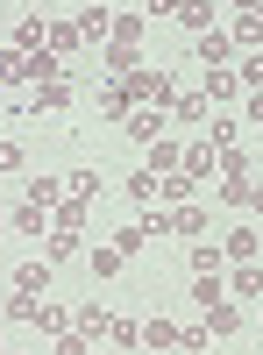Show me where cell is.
<instances>
[{
	"instance_id": "1",
	"label": "cell",
	"mask_w": 263,
	"mask_h": 355,
	"mask_svg": "<svg viewBox=\"0 0 263 355\" xmlns=\"http://www.w3.org/2000/svg\"><path fill=\"white\" fill-rule=\"evenodd\" d=\"M214 121V100L199 93V85H185L178 100H171V128H207Z\"/></svg>"
},
{
	"instance_id": "2",
	"label": "cell",
	"mask_w": 263,
	"mask_h": 355,
	"mask_svg": "<svg viewBox=\"0 0 263 355\" xmlns=\"http://www.w3.org/2000/svg\"><path fill=\"white\" fill-rule=\"evenodd\" d=\"M185 178H192V185H199V178H221V150H214L207 135L185 142Z\"/></svg>"
},
{
	"instance_id": "3",
	"label": "cell",
	"mask_w": 263,
	"mask_h": 355,
	"mask_svg": "<svg viewBox=\"0 0 263 355\" xmlns=\"http://www.w3.org/2000/svg\"><path fill=\"white\" fill-rule=\"evenodd\" d=\"M214 21H221V0H178V28L185 36H207Z\"/></svg>"
},
{
	"instance_id": "4",
	"label": "cell",
	"mask_w": 263,
	"mask_h": 355,
	"mask_svg": "<svg viewBox=\"0 0 263 355\" xmlns=\"http://www.w3.org/2000/svg\"><path fill=\"white\" fill-rule=\"evenodd\" d=\"M121 128H128L135 142H157V135L171 128V114H164V107H128V121H121Z\"/></svg>"
},
{
	"instance_id": "5",
	"label": "cell",
	"mask_w": 263,
	"mask_h": 355,
	"mask_svg": "<svg viewBox=\"0 0 263 355\" xmlns=\"http://www.w3.org/2000/svg\"><path fill=\"white\" fill-rule=\"evenodd\" d=\"M114 327V320H107V306L100 299H78V313H71V334H85V341H100Z\"/></svg>"
},
{
	"instance_id": "6",
	"label": "cell",
	"mask_w": 263,
	"mask_h": 355,
	"mask_svg": "<svg viewBox=\"0 0 263 355\" xmlns=\"http://www.w3.org/2000/svg\"><path fill=\"white\" fill-rule=\"evenodd\" d=\"M50 291V263H15V299H43Z\"/></svg>"
},
{
	"instance_id": "7",
	"label": "cell",
	"mask_w": 263,
	"mask_h": 355,
	"mask_svg": "<svg viewBox=\"0 0 263 355\" xmlns=\"http://www.w3.org/2000/svg\"><path fill=\"white\" fill-rule=\"evenodd\" d=\"M121 192H128V206H150V199L164 192V178H157L150 164H142V171H128V178H121Z\"/></svg>"
},
{
	"instance_id": "8",
	"label": "cell",
	"mask_w": 263,
	"mask_h": 355,
	"mask_svg": "<svg viewBox=\"0 0 263 355\" xmlns=\"http://www.w3.org/2000/svg\"><path fill=\"white\" fill-rule=\"evenodd\" d=\"M221 284H228V299H263V270H256V263H235Z\"/></svg>"
},
{
	"instance_id": "9",
	"label": "cell",
	"mask_w": 263,
	"mask_h": 355,
	"mask_svg": "<svg viewBox=\"0 0 263 355\" xmlns=\"http://www.w3.org/2000/svg\"><path fill=\"white\" fill-rule=\"evenodd\" d=\"M15 50H22V57H28V50H50V21H43V15H22V21H15Z\"/></svg>"
},
{
	"instance_id": "10",
	"label": "cell",
	"mask_w": 263,
	"mask_h": 355,
	"mask_svg": "<svg viewBox=\"0 0 263 355\" xmlns=\"http://www.w3.org/2000/svg\"><path fill=\"white\" fill-rule=\"evenodd\" d=\"M150 171H157V178H171V171H185V142H171V135H157V142H150Z\"/></svg>"
},
{
	"instance_id": "11",
	"label": "cell",
	"mask_w": 263,
	"mask_h": 355,
	"mask_svg": "<svg viewBox=\"0 0 263 355\" xmlns=\"http://www.w3.org/2000/svg\"><path fill=\"white\" fill-rule=\"evenodd\" d=\"M256 249H263V234H256L249 220H242V227H235V234L221 242V256H228V263H256Z\"/></svg>"
},
{
	"instance_id": "12",
	"label": "cell",
	"mask_w": 263,
	"mask_h": 355,
	"mask_svg": "<svg viewBox=\"0 0 263 355\" xmlns=\"http://www.w3.org/2000/svg\"><path fill=\"white\" fill-rule=\"evenodd\" d=\"M28 107H43V114H57V107H71V78H50V85H28Z\"/></svg>"
},
{
	"instance_id": "13",
	"label": "cell",
	"mask_w": 263,
	"mask_h": 355,
	"mask_svg": "<svg viewBox=\"0 0 263 355\" xmlns=\"http://www.w3.org/2000/svg\"><path fill=\"white\" fill-rule=\"evenodd\" d=\"M164 220H171V234H199V227H207V206H199V199H185V206H164Z\"/></svg>"
},
{
	"instance_id": "14",
	"label": "cell",
	"mask_w": 263,
	"mask_h": 355,
	"mask_svg": "<svg viewBox=\"0 0 263 355\" xmlns=\"http://www.w3.org/2000/svg\"><path fill=\"white\" fill-rule=\"evenodd\" d=\"M199 93H207L214 107H228V100H235V93H242V78H235V71H228V64H221V71H207V78H199Z\"/></svg>"
},
{
	"instance_id": "15",
	"label": "cell",
	"mask_w": 263,
	"mask_h": 355,
	"mask_svg": "<svg viewBox=\"0 0 263 355\" xmlns=\"http://www.w3.org/2000/svg\"><path fill=\"white\" fill-rule=\"evenodd\" d=\"M8 227H15V234H43V242H50V214H43V206H28V199L8 214Z\"/></svg>"
},
{
	"instance_id": "16",
	"label": "cell",
	"mask_w": 263,
	"mask_h": 355,
	"mask_svg": "<svg viewBox=\"0 0 263 355\" xmlns=\"http://www.w3.org/2000/svg\"><path fill=\"white\" fill-rule=\"evenodd\" d=\"M228 43L235 50H263V15H235L228 21Z\"/></svg>"
},
{
	"instance_id": "17",
	"label": "cell",
	"mask_w": 263,
	"mask_h": 355,
	"mask_svg": "<svg viewBox=\"0 0 263 355\" xmlns=\"http://www.w3.org/2000/svg\"><path fill=\"white\" fill-rule=\"evenodd\" d=\"M22 199H28V206H43V214H50V206L65 199V178H28V185H22Z\"/></svg>"
},
{
	"instance_id": "18",
	"label": "cell",
	"mask_w": 263,
	"mask_h": 355,
	"mask_svg": "<svg viewBox=\"0 0 263 355\" xmlns=\"http://www.w3.org/2000/svg\"><path fill=\"white\" fill-rule=\"evenodd\" d=\"M85 36H78V15H65V21H50V57H71Z\"/></svg>"
},
{
	"instance_id": "19",
	"label": "cell",
	"mask_w": 263,
	"mask_h": 355,
	"mask_svg": "<svg viewBox=\"0 0 263 355\" xmlns=\"http://www.w3.org/2000/svg\"><path fill=\"white\" fill-rule=\"evenodd\" d=\"M36 327H43L50 341H57V334H71V306H57V299H43V306H36Z\"/></svg>"
},
{
	"instance_id": "20",
	"label": "cell",
	"mask_w": 263,
	"mask_h": 355,
	"mask_svg": "<svg viewBox=\"0 0 263 355\" xmlns=\"http://www.w3.org/2000/svg\"><path fill=\"white\" fill-rule=\"evenodd\" d=\"M100 114H107L114 128L128 121V93H121V78H107V85H100Z\"/></svg>"
},
{
	"instance_id": "21",
	"label": "cell",
	"mask_w": 263,
	"mask_h": 355,
	"mask_svg": "<svg viewBox=\"0 0 263 355\" xmlns=\"http://www.w3.org/2000/svg\"><path fill=\"white\" fill-rule=\"evenodd\" d=\"M142 348H164V355H178V320H150V327H142Z\"/></svg>"
},
{
	"instance_id": "22",
	"label": "cell",
	"mask_w": 263,
	"mask_h": 355,
	"mask_svg": "<svg viewBox=\"0 0 263 355\" xmlns=\"http://www.w3.org/2000/svg\"><path fill=\"white\" fill-rule=\"evenodd\" d=\"M65 192H71V199H85V206H93V199H100V171H93V164H78V171L65 178Z\"/></svg>"
},
{
	"instance_id": "23",
	"label": "cell",
	"mask_w": 263,
	"mask_h": 355,
	"mask_svg": "<svg viewBox=\"0 0 263 355\" xmlns=\"http://www.w3.org/2000/svg\"><path fill=\"white\" fill-rule=\"evenodd\" d=\"M199 57H207V64L221 71L228 57H235V43H228V28H207V36H199Z\"/></svg>"
},
{
	"instance_id": "24",
	"label": "cell",
	"mask_w": 263,
	"mask_h": 355,
	"mask_svg": "<svg viewBox=\"0 0 263 355\" xmlns=\"http://www.w3.org/2000/svg\"><path fill=\"white\" fill-rule=\"evenodd\" d=\"M78 36H85V43L114 36V8H85V15H78Z\"/></svg>"
},
{
	"instance_id": "25",
	"label": "cell",
	"mask_w": 263,
	"mask_h": 355,
	"mask_svg": "<svg viewBox=\"0 0 263 355\" xmlns=\"http://www.w3.org/2000/svg\"><path fill=\"white\" fill-rule=\"evenodd\" d=\"M0 85H8V93H15V85H28V57L8 43V50H0Z\"/></svg>"
},
{
	"instance_id": "26",
	"label": "cell",
	"mask_w": 263,
	"mask_h": 355,
	"mask_svg": "<svg viewBox=\"0 0 263 355\" xmlns=\"http://www.w3.org/2000/svg\"><path fill=\"white\" fill-rule=\"evenodd\" d=\"M50 227H71V234H78V227H85V199H71V192H65V199L50 206Z\"/></svg>"
},
{
	"instance_id": "27",
	"label": "cell",
	"mask_w": 263,
	"mask_h": 355,
	"mask_svg": "<svg viewBox=\"0 0 263 355\" xmlns=\"http://www.w3.org/2000/svg\"><path fill=\"white\" fill-rule=\"evenodd\" d=\"M71 256H78V234H71V227H50V256H43V263L57 270V263H71Z\"/></svg>"
},
{
	"instance_id": "28",
	"label": "cell",
	"mask_w": 263,
	"mask_h": 355,
	"mask_svg": "<svg viewBox=\"0 0 263 355\" xmlns=\"http://www.w3.org/2000/svg\"><path fill=\"white\" fill-rule=\"evenodd\" d=\"M85 263H93V277H121V263H128V256H121V249L107 242V249H93V256H85Z\"/></svg>"
},
{
	"instance_id": "29",
	"label": "cell",
	"mask_w": 263,
	"mask_h": 355,
	"mask_svg": "<svg viewBox=\"0 0 263 355\" xmlns=\"http://www.w3.org/2000/svg\"><path fill=\"white\" fill-rule=\"evenodd\" d=\"M235 327H242V313L228 306V299H221V306H207V334H235Z\"/></svg>"
},
{
	"instance_id": "30",
	"label": "cell",
	"mask_w": 263,
	"mask_h": 355,
	"mask_svg": "<svg viewBox=\"0 0 263 355\" xmlns=\"http://www.w3.org/2000/svg\"><path fill=\"white\" fill-rule=\"evenodd\" d=\"M107 43H128V50H142V15H114V36Z\"/></svg>"
},
{
	"instance_id": "31",
	"label": "cell",
	"mask_w": 263,
	"mask_h": 355,
	"mask_svg": "<svg viewBox=\"0 0 263 355\" xmlns=\"http://www.w3.org/2000/svg\"><path fill=\"white\" fill-rule=\"evenodd\" d=\"M235 78L249 85V93H263V50H242V64H235Z\"/></svg>"
},
{
	"instance_id": "32",
	"label": "cell",
	"mask_w": 263,
	"mask_h": 355,
	"mask_svg": "<svg viewBox=\"0 0 263 355\" xmlns=\"http://www.w3.org/2000/svg\"><path fill=\"white\" fill-rule=\"evenodd\" d=\"M157 199H164V206H185V199H192V178H185V171H171V178H164V192H157Z\"/></svg>"
},
{
	"instance_id": "33",
	"label": "cell",
	"mask_w": 263,
	"mask_h": 355,
	"mask_svg": "<svg viewBox=\"0 0 263 355\" xmlns=\"http://www.w3.org/2000/svg\"><path fill=\"white\" fill-rule=\"evenodd\" d=\"M192 277H221V249H214V242L192 249Z\"/></svg>"
},
{
	"instance_id": "34",
	"label": "cell",
	"mask_w": 263,
	"mask_h": 355,
	"mask_svg": "<svg viewBox=\"0 0 263 355\" xmlns=\"http://www.w3.org/2000/svg\"><path fill=\"white\" fill-rule=\"evenodd\" d=\"M221 299H228L221 277H192V306H221Z\"/></svg>"
},
{
	"instance_id": "35",
	"label": "cell",
	"mask_w": 263,
	"mask_h": 355,
	"mask_svg": "<svg viewBox=\"0 0 263 355\" xmlns=\"http://www.w3.org/2000/svg\"><path fill=\"white\" fill-rule=\"evenodd\" d=\"M221 178H249V150H242V142H228V150H221Z\"/></svg>"
},
{
	"instance_id": "36",
	"label": "cell",
	"mask_w": 263,
	"mask_h": 355,
	"mask_svg": "<svg viewBox=\"0 0 263 355\" xmlns=\"http://www.w3.org/2000/svg\"><path fill=\"white\" fill-rule=\"evenodd\" d=\"M107 341H114V348H142V327H135V320H114Z\"/></svg>"
},
{
	"instance_id": "37",
	"label": "cell",
	"mask_w": 263,
	"mask_h": 355,
	"mask_svg": "<svg viewBox=\"0 0 263 355\" xmlns=\"http://www.w3.org/2000/svg\"><path fill=\"white\" fill-rule=\"evenodd\" d=\"M207 341H214V334H207V320H199V327H178V355H199Z\"/></svg>"
},
{
	"instance_id": "38",
	"label": "cell",
	"mask_w": 263,
	"mask_h": 355,
	"mask_svg": "<svg viewBox=\"0 0 263 355\" xmlns=\"http://www.w3.org/2000/svg\"><path fill=\"white\" fill-rule=\"evenodd\" d=\"M221 199L228 206H249V178H221Z\"/></svg>"
},
{
	"instance_id": "39",
	"label": "cell",
	"mask_w": 263,
	"mask_h": 355,
	"mask_svg": "<svg viewBox=\"0 0 263 355\" xmlns=\"http://www.w3.org/2000/svg\"><path fill=\"white\" fill-rule=\"evenodd\" d=\"M135 227H142V242H150V234H171V220H164V206H157V214H135Z\"/></svg>"
},
{
	"instance_id": "40",
	"label": "cell",
	"mask_w": 263,
	"mask_h": 355,
	"mask_svg": "<svg viewBox=\"0 0 263 355\" xmlns=\"http://www.w3.org/2000/svg\"><path fill=\"white\" fill-rule=\"evenodd\" d=\"M22 171V142H0V178H15Z\"/></svg>"
},
{
	"instance_id": "41",
	"label": "cell",
	"mask_w": 263,
	"mask_h": 355,
	"mask_svg": "<svg viewBox=\"0 0 263 355\" xmlns=\"http://www.w3.org/2000/svg\"><path fill=\"white\" fill-rule=\"evenodd\" d=\"M142 8H150V15H178V0H142Z\"/></svg>"
},
{
	"instance_id": "42",
	"label": "cell",
	"mask_w": 263,
	"mask_h": 355,
	"mask_svg": "<svg viewBox=\"0 0 263 355\" xmlns=\"http://www.w3.org/2000/svg\"><path fill=\"white\" fill-rule=\"evenodd\" d=\"M249 121H263V93H249Z\"/></svg>"
},
{
	"instance_id": "43",
	"label": "cell",
	"mask_w": 263,
	"mask_h": 355,
	"mask_svg": "<svg viewBox=\"0 0 263 355\" xmlns=\"http://www.w3.org/2000/svg\"><path fill=\"white\" fill-rule=\"evenodd\" d=\"M249 214H263V185H249Z\"/></svg>"
},
{
	"instance_id": "44",
	"label": "cell",
	"mask_w": 263,
	"mask_h": 355,
	"mask_svg": "<svg viewBox=\"0 0 263 355\" xmlns=\"http://www.w3.org/2000/svg\"><path fill=\"white\" fill-rule=\"evenodd\" d=\"M0 227H8V206H0Z\"/></svg>"
},
{
	"instance_id": "45",
	"label": "cell",
	"mask_w": 263,
	"mask_h": 355,
	"mask_svg": "<svg viewBox=\"0 0 263 355\" xmlns=\"http://www.w3.org/2000/svg\"><path fill=\"white\" fill-rule=\"evenodd\" d=\"M256 15H263V0H256Z\"/></svg>"
}]
</instances>
